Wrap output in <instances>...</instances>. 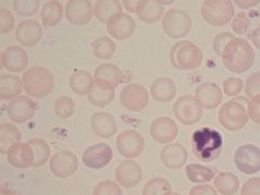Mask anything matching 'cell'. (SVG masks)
Listing matches in <instances>:
<instances>
[{
	"label": "cell",
	"mask_w": 260,
	"mask_h": 195,
	"mask_svg": "<svg viewBox=\"0 0 260 195\" xmlns=\"http://www.w3.org/2000/svg\"><path fill=\"white\" fill-rule=\"evenodd\" d=\"M150 91L154 100L161 103H167L176 96L177 87L172 78L158 77L152 83Z\"/></svg>",
	"instance_id": "cell-27"
},
{
	"label": "cell",
	"mask_w": 260,
	"mask_h": 195,
	"mask_svg": "<svg viewBox=\"0 0 260 195\" xmlns=\"http://www.w3.org/2000/svg\"><path fill=\"white\" fill-rule=\"evenodd\" d=\"M13 8L22 16H31L39 10V0H14Z\"/></svg>",
	"instance_id": "cell-40"
},
{
	"label": "cell",
	"mask_w": 260,
	"mask_h": 195,
	"mask_svg": "<svg viewBox=\"0 0 260 195\" xmlns=\"http://www.w3.org/2000/svg\"><path fill=\"white\" fill-rule=\"evenodd\" d=\"M249 25H250V20L248 19V16L245 12L241 11L237 15H234V18L232 20V29L235 35H239V36L245 35L249 28Z\"/></svg>",
	"instance_id": "cell-42"
},
{
	"label": "cell",
	"mask_w": 260,
	"mask_h": 195,
	"mask_svg": "<svg viewBox=\"0 0 260 195\" xmlns=\"http://www.w3.org/2000/svg\"><path fill=\"white\" fill-rule=\"evenodd\" d=\"M93 80L96 87L103 90H114L123 80V72L112 63H103L93 73Z\"/></svg>",
	"instance_id": "cell-17"
},
{
	"label": "cell",
	"mask_w": 260,
	"mask_h": 195,
	"mask_svg": "<svg viewBox=\"0 0 260 195\" xmlns=\"http://www.w3.org/2000/svg\"><path fill=\"white\" fill-rule=\"evenodd\" d=\"M195 98L206 110H215L222 102V91L215 83H203L195 89Z\"/></svg>",
	"instance_id": "cell-22"
},
{
	"label": "cell",
	"mask_w": 260,
	"mask_h": 195,
	"mask_svg": "<svg viewBox=\"0 0 260 195\" xmlns=\"http://www.w3.org/2000/svg\"><path fill=\"white\" fill-rule=\"evenodd\" d=\"M22 135L20 129L13 124H0V154H7L10 146L21 142Z\"/></svg>",
	"instance_id": "cell-32"
},
{
	"label": "cell",
	"mask_w": 260,
	"mask_h": 195,
	"mask_svg": "<svg viewBox=\"0 0 260 195\" xmlns=\"http://www.w3.org/2000/svg\"><path fill=\"white\" fill-rule=\"evenodd\" d=\"M7 159L14 168H29L34 164V151L28 142L14 143L7 152Z\"/></svg>",
	"instance_id": "cell-21"
},
{
	"label": "cell",
	"mask_w": 260,
	"mask_h": 195,
	"mask_svg": "<svg viewBox=\"0 0 260 195\" xmlns=\"http://www.w3.org/2000/svg\"><path fill=\"white\" fill-rule=\"evenodd\" d=\"M140 2L141 0H121V4H123V7L125 8L126 11H128L129 13H135L136 8Z\"/></svg>",
	"instance_id": "cell-51"
},
{
	"label": "cell",
	"mask_w": 260,
	"mask_h": 195,
	"mask_svg": "<svg viewBox=\"0 0 260 195\" xmlns=\"http://www.w3.org/2000/svg\"><path fill=\"white\" fill-rule=\"evenodd\" d=\"M234 162L241 173L254 175L260 170V149L255 144H244L235 151Z\"/></svg>",
	"instance_id": "cell-10"
},
{
	"label": "cell",
	"mask_w": 260,
	"mask_h": 195,
	"mask_svg": "<svg viewBox=\"0 0 260 195\" xmlns=\"http://www.w3.org/2000/svg\"><path fill=\"white\" fill-rule=\"evenodd\" d=\"M92 195H123V191L115 181L104 180L94 186Z\"/></svg>",
	"instance_id": "cell-41"
},
{
	"label": "cell",
	"mask_w": 260,
	"mask_h": 195,
	"mask_svg": "<svg viewBox=\"0 0 260 195\" xmlns=\"http://www.w3.org/2000/svg\"><path fill=\"white\" fill-rule=\"evenodd\" d=\"M201 15L210 25L224 26L234 18V5L232 0H204Z\"/></svg>",
	"instance_id": "cell-5"
},
{
	"label": "cell",
	"mask_w": 260,
	"mask_h": 195,
	"mask_svg": "<svg viewBox=\"0 0 260 195\" xmlns=\"http://www.w3.org/2000/svg\"><path fill=\"white\" fill-rule=\"evenodd\" d=\"M141 22L153 24L158 22L164 15V6L158 0H141L135 12Z\"/></svg>",
	"instance_id": "cell-26"
},
{
	"label": "cell",
	"mask_w": 260,
	"mask_h": 195,
	"mask_svg": "<svg viewBox=\"0 0 260 195\" xmlns=\"http://www.w3.org/2000/svg\"><path fill=\"white\" fill-rule=\"evenodd\" d=\"M143 173L140 165L133 159H125L119 162L115 169L117 183L126 189H133L142 180Z\"/></svg>",
	"instance_id": "cell-16"
},
{
	"label": "cell",
	"mask_w": 260,
	"mask_h": 195,
	"mask_svg": "<svg viewBox=\"0 0 260 195\" xmlns=\"http://www.w3.org/2000/svg\"><path fill=\"white\" fill-rule=\"evenodd\" d=\"M70 87L77 95H87L94 87V80L87 71H75L70 77Z\"/></svg>",
	"instance_id": "cell-30"
},
{
	"label": "cell",
	"mask_w": 260,
	"mask_h": 195,
	"mask_svg": "<svg viewBox=\"0 0 260 195\" xmlns=\"http://www.w3.org/2000/svg\"><path fill=\"white\" fill-rule=\"evenodd\" d=\"M247 115L255 124L260 125V93L249 99L247 103Z\"/></svg>",
	"instance_id": "cell-47"
},
{
	"label": "cell",
	"mask_w": 260,
	"mask_h": 195,
	"mask_svg": "<svg viewBox=\"0 0 260 195\" xmlns=\"http://www.w3.org/2000/svg\"><path fill=\"white\" fill-rule=\"evenodd\" d=\"M53 111L56 116L61 119H68L74 115L75 103L70 96L61 95L54 101Z\"/></svg>",
	"instance_id": "cell-39"
},
{
	"label": "cell",
	"mask_w": 260,
	"mask_h": 195,
	"mask_svg": "<svg viewBox=\"0 0 260 195\" xmlns=\"http://www.w3.org/2000/svg\"><path fill=\"white\" fill-rule=\"evenodd\" d=\"M113 158V150L107 143H96L87 148L81 159L84 165L90 169H102L107 167Z\"/></svg>",
	"instance_id": "cell-14"
},
{
	"label": "cell",
	"mask_w": 260,
	"mask_h": 195,
	"mask_svg": "<svg viewBox=\"0 0 260 195\" xmlns=\"http://www.w3.org/2000/svg\"><path fill=\"white\" fill-rule=\"evenodd\" d=\"M172 191V184L165 178H152L143 186L142 195H166Z\"/></svg>",
	"instance_id": "cell-37"
},
{
	"label": "cell",
	"mask_w": 260,
	"mask_h": 195,
	"mask_svg": "<svg viewBox=\"0 0 260 195\" xmlns=\"http://www.w3.org/2000/svg\"><path fill=\"white\" fill-rule=\"evenodd\" d=\"M221 58L226 70L242 74L253 67L255 51L246 39L235 37L223 49Z\"/></svg>",
	"instance_id": "cell-1"
},
{
	"label": "cell",
	"mask_w": 260,
	"mask_h": 195,
	"mask_svg": "<svg viewBox=\"0 0 260 195\" xmlns=\"http://www.w3.org/2000/svg\"><path fill=\"white\" fill-rule=\"evenodd\" d=\"M49 168L53 176L65 179L72 177L78 170V159L74 153L70 151H60L49 159Z\"/></svg>",
	"instance_id": "cell-12"
},
{
	"label": "cell",
	"mask_w": 260,
	"mask_h": 195,
	"mask_svg": "<svg viewBox=\"0 0 260 195\" xmlns=\"http://www.w3.org/2000/svg\"><path fill=\"white\" fill-rule=\"evenodd\" d=\"M222 146L223 140L220 133L208 127L197 129L191 138V148L194 155L204 162L217 159Z\"/></svg>",
	"instance_id": "cell-2"
},
{
	"label": "cell",
	"mask_w": 260,
	"mask_h": 195,
	"mask_svg": "<svg viewBox=\"0 0 260 195\" xmlns=\"http://www.w3.org/2000/svg\"><path fill=\"white\" fill-rule=\"evenodd\" d=\"M123 11L119 0H96L93 6V15L95 19L107 24L112 16Z\"/></svg>",
	"instance_id": "cell-31"
},
{
	"label": "cell",
	"mask_w": 260,
	"mask_h": 195,
	"mask_svg": "<svg viewBox=\"0 0 260 195\" xmlns=\"http://www.w3.org/2000/svg\"><path fill=\"white\" fill-rule=\"evenodd\" d=\"M63 14L64 9L59 0H50L40 10V16L45 27H54L58 25L63 19Z\"/></svg>",
	"instance_id": "cell-29"
},
{
	"label": "cell",
	"mask_w": 260,
	"mask_h": 195,
	"mask_svg": "<svg viewBox=\"0 0 260 195\" xmlns=\"http://www.w3.org/2000/svg\"><path fill=\"white\" fill-rule=\"evenodd\" d=\"M115 96V90H103V89L94 86L91 91L87 94L89 102L96 108H105L113 102Z\"/></svg>",
	"instance_id": "cell-38"
},
{
	"label": "cell",
	"mask_w": 260,
	"mask_h": 195,
	"mask_svg": "<svg viewBox=\"0 0 260 195\" xmlns=\"http://www.w3.org/2000/svg\"><path fill=\"white\" fill-rule=\"evenodd\" d=\"M64 12L71 24L81 26L92 20L93 7L90 0H69Z\"/></svg>",
	"instance_id": "cell-15"
},
{
	"label": "cell",
	"mask_w": 260,
	"mask_h": 195,
	"mask_svg": "<svg viewBox=\"0 0 260 195\" xmlns=\"http://www.w3.org/2000/svg\"><path fill=\"white\" fill-rule=\"evenodd\" d=\"M116 148L125 158H136L144 150V139L140 133L134 129H127L120 133L116 139Z\"/></svg>",
	"instance_id": "cell-11"
},
{
	"label": "cell",
	"mask_w": 260,
	"mask_h": 195,
	"mask_svg": "<svg viewBox=\"0 0 260 195\" xmlns=\"http://www.w3.org/2000/svg\"><path fill=\"white\" fill-rule=\"evenodd\" d=\"M44 35L43 27L35 20H24L15 28V38L22 45L28 48L37 46Z\"/></svg>",
	"instance_id": "cell-20"
},
{
	"label": "cell",
	"mask_w": 260,
	"mask_h": 195,
	"mask_svg": "<svg viewBox=\"0 0 260 195\" xmlns=\"http://www.w3.org/2000/svg\"><path fill=\"white\" fill-rule=\"evenodd\" d=\"M245 93L249 98L260 93V71L249 75L245 83Z\"/></svg>",
	"instance_id": "cell-46"
},
{
	"label": "cell",
	"mask_w": 260,
	"mask_h": 195,
	"mask_svg": "<svg viewBox=\"0 0 260 195\" xmlns=\"http://www.w3.org/2000/svg\"><path fill=\"white\" fill-rule=\"evenodd\" d=\"M109 34L117 40H126L133 36L136 29V22L132 15L126 12H118L107 23Z\"/></svg>",
	"instance_id": "cell-18"
},
{
	"label": "cell",
	"mask_w": 260,
	"mask_h": 195,
	"mask_svg": "<svg viewBox=\"0 0 260 195\" xmlns=\"http://www.w3.org/2000/svg\"><path fill=\"white\" fill-rule=\"evenodd\" d=\"M4 68V63H3V52L0 51V71Z\"/></svg>",
	"instance_id": "cell-54"
},
{
	"label": "cell",
	"mask_w": 260,
	"mask_h": 195,
	"mask_svg": "<svg viewBox=\"0 0 260 195\" xmlns=\"http://www.w3.org/2000/svg\"><path fill=\"white\" fill-rule=\"evenodd\" d=\"M241 195H260V178H250L243 184Z\"/></svg>",
	"instance_id": "cell-48"
},
{
	"label": "cell",
	"mask_w": 260,
	"mask_h": 195,
	"mask_svg": "<svg viewBox=\"0 0 260 195\" xmlns=\"http://www.w3.org/2000/svg\"><path fill=\"white\" fill-rule=\"evenodd\" d=\"M218 119L225 130L234 133L246 126L248 115L242 103L237 100H231L224 103L219 110Z\"/></svg>",
	"instance_id": "cell-6"
},
{
	"label": "cell",
	"mask_w": 260,
	"mask_h": 195,
	"mask_svg": "<svg viewBox=\"0 0 260 195\" xmlns=\"http://www.w3.org/2000/svg\"><path fill=\"white\" fill-rule=\"evenodd\" d=\"M160 160L169 169H179L188 160V152L180 143H170L161 150Z\"/></svg>",
	"instance_id": "cell-24"
},
{
	"label": "cell",
	"mask_w": 260,
	"mask_h": 195,
	"mask_svg": "<svg viewBox=\"0 0 260 195\" xmlns=\"http://www.w3.org/2000/svg\"><path fill=\"white\" fill-rule=\"evenodd\" d=\"M158 2L162 5V6H168V5H172L174 4L176 0H158Z\"/></svg>",
	"instance_id": "cell-53"
},
{
	"label": "cell",
	"mask_w": 260,
	"mask_h": 195,
	"mask_svg": "<svg viewBox=\"0 0 260 195\" xmlns=\"http://www.w3.org/2000/svg\"><path fill=\"white\" fill-rule=\"evenodd\" d=\"M170 63L179 71L198 69L203 61L202 49L190 40H182L173 46L169 53Z\"/></svg>",
	"instance_id": "cell-4"
},
{
	"label": "cell",
	"mask_w": 260,
	"mask_h": 195,
	"mask_svg": "<svg viewBox=\"0 0 260 195\" xmlns=\"http://www.w3.org/2000/svg\"><path fill=\"white\" fill-rule=\"evenodd\" d=\"M91 129L94 135L101 138H112L117 133V123L110 113L96 112L90 119Z\"/></svg>",
	"instance_id": "cell-25"
},
{
	"label": "cell",
	"mask_w": 260,
	"mask_h": 195,
	"mask_svg": "<svg viewBox=\"0 0 260 195\" xmlns=\"http://www.w3.org/2000/svg\"><path fill=\"white\" fill-rule=\"evenodd\" d=\"M23 81L16 75L5 74L0 76V100L11 101L21 95Z\"/></svg>",
	"instance_id": "cell-28"
},
{
	"label": "cell",
	"mask_w": 260,
	"mask_h": 195,
	"mask_svg": "<svg viewBox=\"0 0 260 195\" xmlns=\"http://www.w3.org/2000/svg\"><path fill=\"white\" fill-rule=\"evenodd\" d=\"M251 43H253L258 50H260V26L255 28L253 34H251Z\"/></svg>",
	"instance_id": "cell-52"
},
{
	"label": "cell",
	"mask_w": 260,
	"mask_h": 195,
	"mask_svg": "<svg viewBox=\"0 0 260 195\" xmlns=\"http://www.w3.org/2000/svg\"><path fill=\"white\" fill-rule=\"evenodd\" d=\"M36 105L31 98L19 95L9 101L7 107V114L11 121L15 124H24L34 117Z\"/></svg>",
	"instance_id": "cell-13"
},
{
	"label": "cell",
	"mask_w": 260,
	"mask_h": 195,
	"mask_svg": "<svg viewBox=\"0 0 260 195\" xmlns=\"http://www.w3.org/2000/svg\"><path fill=\"white\" fill-rule=\"evenodd\" d=\"M234 38H235V35L232 34V32H229V31L219 32V34L215 37L214 43H213V49H214L215 53L219 56H221L225 46Z\"/></svg>",
	"instance_id": "cell-45"
},
{
	"label": "cell",
	"mask_w": 260,
	"mask_h": 195,
	"mask_svg": "<svg viewBox=\"0 0 260 195\" xmlns=\"http://www.w3.org/2000/svg\"><path fill=\"white\" fill-rule=\"evenodd\" d=\"M23 90L28 96L35 99H44L53 91L54 76L44 67H31L24 72Z\"/></svg>",
	"instance_id": "cell-3"
},
{
	"label": "cell",
	"mask_w": 260,
	"mask_h": 195,
	"mask_svg": "<svg viewBox=\"0 0 260 195\" xmlns=\"http://www.w3.org/2000/svg\"><path fill=\"white\" fill-rule=\"evenodd\" d=\"M4 68L12 73L25 71L28 65V54L20 46H11L3 52Z\"/></svg>",
	"instance_id": "cell-23"
},
{
	"label": "cell",
	"mask_w": 260,
	"mask_h": 195,
	"mask_svg": "<svg viewBox=\"0 0 260 195\" xmlns=\"http://www.w3.org/2000/svg\"><path fill=\"white\" fill-rule=\"evenodd\" d=\"M244 88V83L243 80L240 78H234V77H229L226 78L223 84H222V89L223 92L228 96H237L239 95Z\"/></svg>",
	"instance_id": "cell-44"
},
{
	"label": "cell",
	"mask_w": 260,
	"mask_h": 195,
	"mask_svg": "<svg viewBox=\"0 0 260 195\" xmlns=\"http://www.w3.org/2000/svg\"><path fill=\"white\" fill-rule=\"evenodd\" d=\"M233 3L241 10H247L257 7L260 4V0H233Z\"/></svg>",
	"instance_id": "cell-50"
},
{
	"label": "cell",
	"mask_w": 260,
	"mask_h": 195,
	"mask_svg": "<svg viewBox=\"0 0 260 195\" xmlns=\"http://www.w3.org/2000/svg\"><path fill=\"white\" fill-rule=\"evenodd\" d=\"M150 101L149 92L140 84L126 85L119 93L121 107L130 112H141L148 107Z\"/></svg>",
	"instance_id": "cell-9"
},
{
	"label": "cell",
	"mask_w": 260,
	"mask_h": 195,
	"mask_svg": "<svg viewBox=\"0 0 260 195\" xmlns=\"http://www.w3.org/2000/svg\"><path fill=\"white\" fill-rule=\"evenodd\" d=\"M14 28L15 21L11 11L0 8V34H9Z\"/></svg>",
	"instance_id": "cell-43"
},
{
	"label": "cell",
	"mask_w": 260,
	"mask_h": 195,
	"mask_svg": "<svg viewBox=\"0 0 260 195\" xmlns=\"http://www.w3.org/2000/svg\"><path fill=\"white\" fill-rule=\"evenodd\" d=\"M166 195H181V194H179V193H177V192H173V191H170V192H168Z\"/></svg>",
	"instance_id": "cell-55"
},
{
	"label": "cell",
	"mask_w": 260,
	"mask_h": 195,
	"mask_svg": "<svg viewBox=\"0 0 260 195\" xmlns=\"http://www.w3.org/2000/svg\"><path fill=\"white\" fill-rule=\"evenodd\" d=\"M185 174L191 182L198 183V184L206 183L216 176L214 169L200 165V164L186 165Z\"/></svg>",
	"instance_id": "cell-35"
},
{
	"label": "cell",
	"mask_w": 260,
	"mask_h": 195,
	"mask_svg": "<svg viewBox=\"0 0 260 195\" xmlns=\"http://www.w3.org/2000/svg\"><path fill=\"white\" fill-rule=\"evenodd\" d=\"M161 26L165 34L170 38H183L192 29V19L185 11L173 9L162 15Z\"/></svg>",
	"instance_id": "cell-7"
},
{
	"label": "cell",
	"mask_w": 260,
	"mask_h": 195,
	"mask_svg": "<svg viewBox=\"0 0 260 195\" xmlns=\"http://www.w3.org/2000/svg\"><path fill=\"white\" fill-rule=\"evenodd\" d=\"M92 53L100 60H110L116 51V44L110 37L102 36L91 44Z\"/></svg>",
	"instance_id": "cell-34"
},
{
	"label": "cell",
	"mask_w": 260,
	"mask_h": 195,
	"mask_svg": "<svg viewBox=\"0 0 260 195\" xmlns=\"http://www.w3.org/2000/svg\"><path fill=\"white\" fill-rule=\"evenodd\" d=\"M204 108L193 95H182L174 104V115L184 126L199 123L203 116Z\"/></svg>",
	"instance_id": "cell-8"
},
{
	"label": "cell",
	"mask_w": 260,
	"mask_h": 195,
	"mask_svg": "<svg viewBox=\"0 0 260 195\" xmlns=\"http://www.w3.org/2000/svg\"><path fill=\"white\" fill-rule=\"evenodd\" d=\"M189 195H218L217 191L209 184H199L191 189Z\"/></svg>",
	"instance_id": "cell-49"
},
{
	"label": "cell",
	"mask_w": 260,
	"mask_h": 195,
	"mask_svg": "<svg viewBox=\"0 0 260 195\" xmlns=\"http://www.w3.org/2000/svg\"><path fill=\"white\" fill-rule=\"evenodd\" d=\"M214 184L216 191L222 195H233L240 188L239 178L229 172L218 174L215 177Z\"/></svg>",
	"instance_id": "cell-33"
},
{
	"label": "cell",
	"mask_w": 260,
	"mask_h": 195,
	"mask_svg": "<svg viewBox=\"0 0 260 195\" xmlns=\"http://www.w3.org/2000/svg\"><path fill=\"white\" fill-rule=\"evenodd\" d=\"M34 151V164L32 167H39L45 165L51 157V149L49 144L40 138H34L28 141Z\"/></svg>",
	"instance_id": "cell-36"
},
{
	"label": "cell",
	"mask_w": 260,
	"mask_h": 195,
	"mask_svg": "<svg viewBox=\"0 0 260 195\" xmlns=\"http://www.w3.org/2000/svg\"><path fill=\"white\" fill-rule=\"evenodd\" d=\"M152 139L159 144H167L174 141L178 136V126L175 121L165 116L154 119L150 126Z\"/></svg>",
	"instance_id": "cell-19"
}]
</instances>
